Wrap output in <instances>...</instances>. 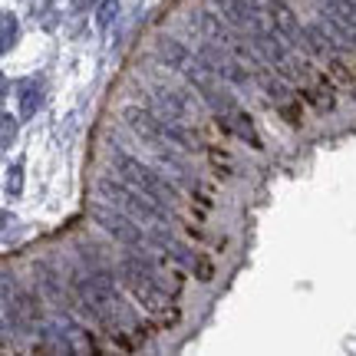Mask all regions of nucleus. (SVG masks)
I'll return each mask as SVG.
<instances>
[{
	"label": "nucleus",
	"mask_w": 356,
	"mask_h": 356,
	"mask_svg": "<svg viewBox=\"0 0 356 356\" xmlns=\"http://www.w3.org/2000/svg\"><path fill=\"white\" fill-rule=\"evenodd\" d=\"M33 274H37L40 293H43V297H50L53 304L63 310V317H70V293H73V287H66V280L53 270V264L47 261V257L33 261Z\"/></svg>",
	"instance_id": "423d86ee"
},
{
	"label": "nucleus",
	"mask_w": 356,
	"mask_h": 356,
	"mask_svg": "<svg viewBox=\"0 0 356 356\" xmlns=\"http://www.w3.org/2000/svg\"><path fill=\"white\" fill-rule=\"evenodd\" d=\"M109 162H113V168L119 172V178H126L129 185H136V188H142L145 195H152L155 202L165 204V208H175V188H172L155 168H149L145 162H139L136 155H129V152H113Z\"/></svg>",
	"instance_id": "7ed1b4c3"
},
{
	"label": "nucleus",
	"mask_w": 356,
	"mask_h": 356,
	"mask_svg": "<svg viewBox=\"0 0 356 356\" xmlns=\"http://www.w3.org/2000/svg\"><path fill=\"white\" fill-rule=\"evenodd\" d=\"M17 37H20V26H17V17L13 13H3V53L13 50V43H17Z\"/></svg>",
	"instance_id": "9d476101"
},
{
	"label": "nucleus",
	"mask_w": 356,
	"mask_h": 356,
	"mask_svg": "<svg viewBox=\"0 0 356 356\" xmlns=\"http://www.w3.org/2000/svg\"><path fill=\"white\" fill-rule=\"evenodd\" d=\"M155 56H159L168 70H175V73H188L191 66L198 63V53L185 50V47H181L178 40H172V37H159V40H155Z\"/></svg>",
	"instance_id": "6e6552de"
},
{
	"label": "nucleus",
	"mask_w": 356,
	"mask_h": 356,
	"mask_svg": "<svg viewBox=\"0 0 356 356\" xmlns=\"http://www.w3.org/2000/svg\"><path fill=\"white\" fill-rule=\"evenodd\" d=\"M119 274L126 280V287L132 291V297L142 304V310L152 320H159L162 327H175L181 314L168 297V284L159 274V264L152 261V254H129L119 261Z\"/></svg>",
	"instance_id": "f257e3e1"
},
{
	"label": "nucleus",
	"mask_w": 356,
	"mask_h": 356,
	"mask_svg": "<svg viewBox=\"0 0 356 356\" xmlns=\"http://www.w3.org/2000/svg\"><path fill=\"white\" fill-rule=\"evenodd\" d=\"M17 102H20V115H24V119L37 115L40 102H43V83H40V79H24V83L17 86Z\"/></svg>",
	"instance_id": "1a4fd4ad"
},
{
	"label": "nucleus",
	"mask_w": 356,
	"mask_h": 356,
	"mask_svg": "<svg viewBox=\"0 0 356 356\" xmlns=\"http://www.w3.org/2000/svg\"><path fill=\"white\" fill-rule=\"evenodd\" d=\"M96 188H99V198L109 204H119L122 211L142 221L149 234H175L172 231V218H168V208L165 204H159L152 195H145L142 188L136 185H129L126 178L122 181H115V178H99L96 181Z\"/></svg>",
	"instance_id": "f03ea898"
},
{
	"label": "nucleus",
	"mask_w": 356,
	"mask_h": 356,
	"mask_svg": "<svg viewBox=\"0 0 356 356\" xmlns=\"http://www.w3.org/2000/svg\"><path fill=\"white\" fill-rule=\"evenodd\" d=\"M89 215H92V221H96V225H99V228L106 231L113 241L126 244V248L139 251V254L152 251V238H149V234H142V228L136 225V218L129 215V211H122L119 204L102 202V204H96Z\"/></svg>",
	"instance_id": "20e7f679"
},
{
	"label": "nucleus",
	"mask_w": 356,
	"mask_h": 356,
	"mask_svg": "<svg viewBox=\"0 0 356 356\" xmlns=\"http://www.w3.org/2000/svg\"><path fill=\"white\" fill-rule=\"evenodd\" d=\"M122 119H126V126L132 129L145 145H152L155 152L178 149L175 142L168 139V122L165 119H159L155 113H149V109H142V106H126V109H122Z\"/></svg>",
	"instance_id": "39448f33"
},
{
	"label": "nucleus",
	"mask_w": 356,
	"mask_h": 356,
	"mask_svg": "<svg viewBox=\"0 0 356 356\" xmlns=\"http://www.w3.org/2000/svg\"><path fill=\"white\" fill-rule=\"evenodd\" d=\"M0 122H3V139H0V145H3V149H10V145H13V126H17V119H13L10 113H3V119H0Z\"/></svg>",
	"instance_id": "ddd939ff"
},
{
	"label": "nucleus",
	"mask_w": 356,
	"mask_h": 356,
	"mask_svg": "<svg viewBox=\"0 0 356 356\" xmlns=\"http://www.w3.org/2000/svg\"><path fill=\"white\" fill-rule=\"evenodd\" d=\"M115 13H119V0H102L99 10H96V24H99V26H109L115 20Z\"/></svg>",
	"instance_id": "9b49d317"
},
{
	"label": "nucleus",
	"mask_w": 356,
	"mask_h": 356,
	"mask_svg": "<svg viewBox=\"0 0 356 356\" xmlns=\"http://www.w3.org/2000/svg\"><path fill=\"white\" fill-rule=\"evenodd\" d=\"M20 178H24V168L13 165L10 172H7V195H20V188H24V181H20Z\"/></svg>",
	"instance_id": "f8f14e48"
},
{
	"label": "nucleus",
	"mask_w": 356,
	"mask_h": 356,
	"mask_svg": "<svg viewBox=\"0 0 356 356\" xmlns=\"http://www.w3.org/2000/svg\"><path fill=\"white\" fill-rule=\"evenodd\" d=\"M218 126L225 129V132H231V136H238L241 142H248V145L261 149V136H257V129H254V119L244 113L241 106H234L228 113H218Z\"/></svg>",
	"instance_id": "0eeeda50"
}]
</instances>
